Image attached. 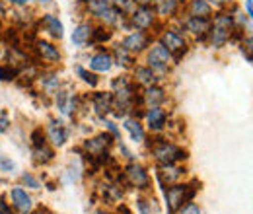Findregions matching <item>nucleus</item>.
<instances>
[{
    "mask_svg": "<svg viewBox=\"0 0 253 214\" xmlns=\"http://www.w3.org/2000/svg\"><path fill=\"white\" fill-rule=\"evenodd\" d=\"M111 95H113V107H119L117 115H125L126 111H132L136 105H140V93L138 86L128 78V76H119L111 82Z\"/></svg>",
    "mask_w": 253,
    "mask_h": 214,
    "instance_id": "nucleus-1",
    "label": "nucleus"
},
{
    "mask_svg": "<svg viewBox=\"0 0 253 214\" xmlns=\"http://www.w3.org/2000/svg\"><path fill=\"white\" fill-rule=\"evenodd\" d=\"M236 22H234V16L230 12H218L212 20H211V28H209V43L214 47V49H220L224 47L236 33Z\"/></svg>",
    "mask_w": 253,
    "mask_h": 214,
    "instance_id": "nucleus-2",
    "label": "nucleus"
},
{
    "mask_svg": "<svg viewBox=\"0 0 253 214\" xmlns=\"http://www.w3.org/2000/svg\"><path fill=\"white\" fill-rule=\"evenodd\" d=\"M148 150L154 156L158 166H162V164H179V162L187 160V150H183L175 142H171L168 138H160V136L150 138Z\"/></svg>",
    "mask_w": 253,
    "mask_h": 214,
    "instance_id": "nucleus-3",
    "label": "nucleus"
},
{
    "mask_svg": "<svg viewBox=\"0 0 253 214\" xmlns=\"http://www.w3.org/2000/svg\"><path fill=\"white\" fill-rule=\"evenodd\" d=\"M197 195V187L195 183H173L164 187V197H166V205H168V211L169 214H177V211L191 203Z\"/></svg>",
    "mask_w": 253,
    "mask_h": 214,
    "instance_id": "nucleus-4",
    "label": "nucleus"
},
{
    "mask_svg": "<svg viewBox=\"0 0 253 214\" xmlns=\"http://www.w3.org/2000/svg\"><path fill=\"white\" fill-rule=\"evenodd\" d=\"M86 4V10L97 18L105 28H111V26H117L125 14H121L117 8H113L107 0H84Z\"/></svg>",
    "mask_w": 253,
    "mask_h": 214,
    "instance_id": "nucleus-5",
    "label": "nucleus"
},
{
    "mask_svg": "<svg viewBox=\"0 0 253 214\" xmlns=\"http://www.w3.org/2000/svg\"><path fill=\"white\" fill-rule=\"evenodd\" d=\"M156 12L152 6H134L128 16V28L136 31H148L156 26Z\"/></svg>",
    "mask_w": 253,
    "mask_h": 214,
    "instance_id": "nucleus-6",
    "label": "nucleus"
},
{
    "mask_svg": "<svg viewBox=\"0 0 253 214\" xmlns=\"http://www.w3.org/2000/svg\"><path fill=\"white\" fill-rule=\"evenodd\" d=\"M160 43L171 53L173 61H179L189 49L187 39L183 37V33L179 30H164V33L160 35Z\"/></svg>",
    "mask_w": 253,
    "mask_h": 214,
    "instance_id": "nucleus-7",
    "label": "nucleus"
},
{
    "mask_svg": "<svg viewBox=\"0 0 253 214\" xmlns=\"http://www.w3.org/2000/svg\"><path fill=\"white\" fill-rule=\"evenodd\" d=\"M173 62V57H171V53L162 45V43H154L150 49H148V53H146V66H150L156 74H162V72H166L168 68H169V64Z\"/></svg>",
    "mask_w": 253,
    "mask_h": 214,
    "instance_id": "nucleus-8",
    "label": "nucleus"
},
{
    "mask_svg": "<svg viewBox=\"0 0 253 214\" xmlns=\"http://www.w3.org/2000/svg\"><path fill=\"white\" fill-rule=\"evenodd\" d=\"M123 179H125L130 187L140 189V191H146V189L150 187V175H148V171H146L140 164H136V162L126 164L125 171H123Z\"/></svg>",
    "mask_w": 253,
    "mask_h": 214,
    "instance_id": "nucleus-9",
    "label": "nucleus"
},
{
    "mask_svg": "<svg viewBox=\"0 0 253 214\" xmlns=\"http://www.w3.org/2000/svg\"><path fill=\"white\" fill-rule=\"evenodd\" d=\"M150 35L146 33V31H132V33H128L125 39H123V43H121V47L126 49L128 53H132V55H138V53H142L144 49H148L150 47Z\"/></svg>",
    "mask_w": 253,
    "mask_h": 214,
    "instance_id": "nucleus-10",
    "label": "nucleus"
},
{
    "mask_svg": "<svg viewBox=\"0 0 253 214\" xmlns=\"http://www.w3.org/2000/svg\"><path fill=\"white\" fill-rule=\"evenodd\" d=\"M156 175H158L160 183L168 187V185L179 183L185 177V168H181L177 164H162V166H158Z\"/></svg>",
    "mask_w": 253,
    "mask_h": 214,
    "instance_id": "nucleus-11",
    "label": "nucleus"
},
{
    "mask_svg": "<svg viewBox=\"0 0 253 214\" xmlns=\"http://www.w3.org/2000/svg\"><path fill=\"white\" fill-rule=\"evenodd\" d=\"M33 51H35V57L39 61L49 62V64H57V62H61V59H63L59 47H55L53 43L43 41V39H39V41L33 43Z\"/></svg>",
    "mask_w": 253,
    "mask_h": 214,
    "instance_id": "nucleus-12",
    "label": "nucleus"
},
{
    "mask_svg": "<svg viewBox=\"0 0 253 214\" xmlns=\"http://www.w3.org/2000/svg\"><path fill=\"white\" fill-rule=\"evenodd\" d=\"M8 197H10V203H12V207H14L18 213H22V214H30V213H32L33 199L30 197V193H28L26 189H22V187H14V189H10Z\"/></svg>",
    "mask_w": 253,
    "mask_h": 214,
    "instance_id": "nucleus-13",
    "label": "nucleus"
},
{
    "mask_svg": "<svg viewBox=\"0 0 253 214\" xmlns=\"http://www.w3.org/2000/svg\"><path fill=\"white\" fill-rule=\"evenodd\" d=\"M166 101V90L158 86V84H152L148 88H142L140 93V105H146V107H162Z\"/></svg>",
    "mask_w": 253,
    "mask_h": 214,
    "instance_id": "nucleus-14",
    "label": "nucleus"
},
{
    "mask_svg": "<svg viewBox=\"0 0 253 214\" xmlns=\"http://www.w3.org/2000/svg\"><path fill=\"white\" fill-rule=\"evenodd\" d=\"M209 28H211V18L187 16V18L183 20V30L187 31V33H191V35H195V37H199V39L207 37Z\"/></svg>",
    "mask_w": 253,
    "mask_h": 214,
    "instance_id": "nucleus-15",
    "label": "nucleus"
},
{
    "mask_svg": "<svg viewBox=\"0 0 253 214\" xmlns=\"http://www.w3.org/2000/svg\"><path fill=\"white\" fill-rule=\"evenodd\" d=\"M90 101H92L94 113L97 117H101V119H105V115H109L115 109L113 107V95L107 92H95Z\"/></svg>",
    "mask_w": 253,
    "mask_h": 214,
    "instance_id": "nucleus-16",
    "label": "nucleus"
},
{
    "mask_svg": "<svg viewBox=\"0 0 253 214\" xmlns=\"http://www.w3.org/2000/svg\"><path fill=\"white\" fill-rule=\"evenodd\" d=\"M45 136H47V140H49L55 148H61V146H64V142H66V138H68V130H66V127H64L61 121L51 119L49 125H47Z\"/></svg>",
    "mask_w": 253,
    "mask_h": 214,
    "instance_id": "nucleus-17",
    "label": "nucleus"
},
{
    "mask_svg": "<svg viewBox=\"0 0 253 214\" xmlns=\"http://www.w3.org/2000/svg\"><path fill=\"white\" fill-rule=\"evenodd\" d=\"M144 121L152 132H162L168 127V113L162 107H148V111L144 113Z\"/></svg>",
    "mask_w": 253,
    "mask_h": 214,
    "instance_id": "nucleus-18",
    "label": "nucleus"
},
{
    "mask_svg": "<svg viewBox=\"0 0 253 214\" xmlns=\"http://www.w3.org/2000/svg\"><path fill=\"white\" fill-rule=\"evenodd\" d=\"M132 82L140 88H148L158 82V74L150 66H134L132 68Z\"/></svg>",
    "mask_w": 253,
    "mask_h": 214,
    "instance_id": "nucleus-19",
    "label": "nucleus"
},
{
    "mask_svg": "<svg viewBox=\"0 0 253 214\" xmlns=\"http://www.w3.org/2000/svg\"><path fill=\"white\" fill-rule=\"evenodd\" d=\"M39 26H41L43 31H47L53 39H63L64 37L63 22H61L57 16H53V14H45V16L39 20Z\"/></svg>",
    "mask_w": 253,
    "mask_h": 214,
    "instance_id": "nucleus-20",
    "label": "nucleus"
},
{
    "mask_svg": "<svg viewBox=\"0 0 253 214\" xmlns=\"http://www.w3.org/2000/svg\"><path fill=\"white\" fill-rule=\"evenodd\" d=\"M90 68L94 72H109L113 68V55L107 51H97L90 57Z\"/></svg>",
    "mask_w": 253,
    "mask_h": 214,
    "instance_id": "nucleus-21",
    "label": "nucleus"
},
{
    "mask_svg": "<svg viewBox=\"0 0 253 214\" xmlns=\"http://www.w3.org/2000/svg\"><path fill=\"white\" fill-rule=\"evenodd\" d=\"M181 0H154L152 8L158 18H173L179 12Z\"/></svg>",
    "mask_w": 253,
    "mask_h": 214,
    "instance_id": "nucleus-22",
    "label": "nucleus"
},
{
    "mask_svg": "<svg viewBox=\"0 0 253 214\" xmlns=\"http://www.w3.org/2000/svg\"><path fill=\"white\" fill-rule=\"evenodd\" d=\"M55 101H57V107L61 109L63 115H72L76 111V97L72 93L64 92V90H57L55 92Z\"/></svg>",
    "mask_w": 253,
    "mask_h": 214,
    "instance_id": "nucleus-23",
    "label": "nucleus"
},
{
    "mask_svg": "<svg viewBox=\"0 0 253 214\" xmlns=\"http://www.w3.org/2000/svg\"><path fill=\"white\" fill-rule=\"evenodd\" d=\"M123 127H125V130L128 132V136H130V140H132V142L140 144V142H144V140H146V130H144L142 123L138 121V119L128 117V119H125Z\"/></svg>",
    "mask_w": 253,
    "mask_h": 214,
    "instance_id": "nucleus-24",
    "label": "nucleus"
},
{
    "mask_svg": "<svg viewBox=\"0 0 253 214\" xmlns=\"http://www.w3.org/2000/svg\"><path fill=\"white\" fill-rule=\"evenodd\" d=\"M92 31H94V26L84 22L80 26H76L74 31H72V43L76 47H86L90 41H92Z\"/></svg>",
    "mask_w": 253,
    "mask_h": 214,
    "instance_id": "nucleus-25",
    "label": "nucleus"
},
{
    "mask_svg": "<svg viewBox=\"0 0 253 214\" xmlns=\"http://www.w3.org/2000/svg\"><path fill=\"white\" fill-rule=\"evenodd\" d=\"M189 16L211 18V16H212V4H211V0H191L189 2Z\"/></svg>",
    "mask_w": 253,
    "mask_h": 214,
    "instance_id": "nucleus-26",
    "label": "nucleus"
},
{
    "mask_svg": "<svg viewBox=\"0 0 253 214\" xmlns=\"http://www.w3.org/2000/svg\"><path fill=\"white\" fill-rule=\"evenodd\" d=\"M111 55H113V64H119L121 68H134V55L123 49L121 45H117Z\"/></svg>",
    "mask_w": 253,
    "mask_h": 214,
    "instance_id": "nucleus-27",
    "label": "nucleus"
},
{
    "mask_svg": "<svg viewBox=\"0 0 253 214\" xmlns=\"http://www.w3.org/2000/svg\"><path fill=\"white\" fill-rule=\"evenodd\" d=\"M53 158H55V152H53V148L49 144H43V146L33 148V160H35V164H49V162H53Z\"/></svg>",
    "mask_w": 253,
    "mask_h": 214,
    "instance_id": "nucleus-28",
    "label": "nucleus"
},
{
    "mask_svg": "<svg viewBox=\"0 0 253 214\" xmlns=\"http://www.w3.org/2000/svg\"><path fill=\"white\" fill-rule=\"evenodd\" d=\"M136 209L140 214H158L154 199H146V197H138L136 199Z\"/></svg>",
    "mask_w": 253,
    "mask_h": 214,
    "instance_id": "nucleus-29",
    "label": "nucleus"
},
{
    "mask_svg": "<svg viewBox=\"0 0 253 214\" xmlns=\"http://www.w3.org/2000/svg\"><path fill=\"white\" fill-rule=\"evenodd\" d=\"M76 74L80 76V80H82V82L90 84L92 88H95V86H97V82H99L94 72H90V70H86V68H82V66H76Z\"/></svg>",
    "mask_w": 253,
    "mask_h": 214,
    "instance_id": "nucleus-30",
    "label": "nucleus"
},
{
    "mask_svg": "<svg viewBox=\"0 0 253 214\" xmlns=\"http://www.w3.org/2000/svg\"><path fill=\"white\" fill-rule=\"evenodd\" d=\"M111 39V31L105 26H99V28H94L92 31V41L95 43H103V41H109Z\"/></svg>",
    "mask_w": 253,
    "mask_h": 214,
    "instance_id": "nucleus-31",
    "label": "nucleus"
},
{
    "mask_svg": "<svg viewBox=\"0 0 253 214\" xmlns=\"http://www.w3.org/2000/svg\"><path fill=\"white\" fill-rule=\"evenodd\" d=\"M18 76V70L12 64H0V80L2 82H12Z\"/></svg>",
    "mask_w": 253,
    "mask_h": 214,
    "instance_id": "nucleus-32",
    "label": "nucleus"
},
{
    "mask_svg": "<svg viewBox=\"0 0 253 214\" xmlns=\"http://www.w3.org/2000/svg\"><path fill=\"white\" fill-rule=\"evenodd\" d=\"M0 171L4 173H14L16 171V162L8 156H0Z\"/></svg>",
    "mask_w": 253,
    "mask_h": 214,
    "instance_id": "nucleus-33",
    "label": "nucleus"
},
{
    "mask_svg": "<svg viewBox=\"0 0 253 214\" xmlns=\"http://www.w3.org/2000/svg\"><path fill=\"white\" fill-rule=\"evenodd\" d=\"M43 144H47V136H45L43 128H35L32 132V146L37 148V146H43Z\"/></svg>",
    "mask_w": 253,
    "mask_h": 214,
    "instance_id": "nucleus-34",
    "label": "nucleus"
},
{
    "mask_svg": "<svg viewBox=\"0 0 253 214\" xmlns=\"http://www.w3.org/2000/svg\"><path fill=\"white\" fill-rule=\"evenodd\" d=\"M22 181L28 185L30 189H41V183H39V179H37L35 175H32V173H24V175H22Z\"/></svg>",
    "mask_w": 253,
    "mask_h": 214,
    "instance_id": "nucleus-35",
    "label": "nucleus"
},
{
    "mask_svg": "<svg viewBox=\"0 0 253 214\" xmlns=\"http://www.w3.org/2000/svg\"><path fill=\"white\" fill-rule=\"evenodd\" d=\"M103 123H105V128H107V132H109V134H111L115 140H121V130L117 128V125H115L113 121H107V119H105Z\"/></svg>",
    "mask_w": 253,
    "mask_h": 214,
    "instance_id": "nucleus-36",
    "label": "nucleus"
},
{
    "mask_svg": "<svg viewBox=\"0 0 253 214\" xmlns=\"http://www.w3.org/2000/svg\"><path fill=\"white\" fill-rule=\"evenodd\" d=\"M242 53L246 55L248 53V62H252V35H248V37H244V41H242Z\"/></svg>",
    "mask_w": 253,
    "mask_h": 214,
    "instance_id": "nucleus-37",
    "label": "nucleus"
},
{
    "mask_svg": "<svg viewBox=\"0 0 253 214\" xmlns=\"http://www.w3.org/2000/svg\"><path fill=\"white\" fill-rule=\"evenodd\" d=\"M179 214H201V209L191 201V203H187V205H183L179 211H177Z\"/></svg>",
    "mask_w": 253,
    "mask_h": 214,
    "instance_id": "nucleus-38",
    "label": "nucleus"
},
{
    "mask_svg": "<svg viewBox=\"0 0 253 214\" xmlns=\"http://www.w3.org/2000/svg\"><path fill=\"white\" fill-rule=\"evenodd\" d=\"M8 128H10V119H8V115L0 109V134L8 132Z\"/></svg>",
    "mask_w": 253,
    "mask_h": 214,
    "instance_id": "nucleus-39",
    "label": "nucleus"
},
{
    "mask_svg": "<svg viewBox=\"0 0 253 214\" xmlns=\"http://www.w3.org/2000/svg\"><path fill=\"white\" fill-rule=\"evenodd\" d=\"M0 214H14L12 213V207L4 199H0Z\"/></svg>",
    "mask_w": 253,
    "mask_h": 214,
    "instance_id": "nucleus-40",
    "label": "nucleus"
},
{
    "mask_svg": "<svg viewBox=\"0 0 253 214\" xmlns=\"http://www.w3.org/2000/svg\"><path fill=\"white\" fill-rule=\"evenodd\" d=\"M12 6H18V8H24V6H28V2L30 0H8Z\"/></svg>",
    "mask_w": 253,
    "mask_h": 214,
    "instance_id": "nucleus-41",
    "label": "nucleus"
},
{
    "mask_svg": "<svg viewBox=\"0 0 253 214\" xmlns=\"http://www.w3.org/2000/svg\"><path fill=\"white\" fill-rule=\"evenodd\" d=\"M134 2V6H152L154 4V0H132Z\"/></svg>",
    "mask_w": 253,
    "mask_h": 214,
    "instance_id": "nucleus-42",
    "label": "nucleus"
},
{
    "mask_svg": "<svg viewBox=\"0 0 253 214\" xmlns=\"http://www.w3.org/2000/svg\"><path fill=\"white\" fill-rule=\"evenodd\" d=\"M246 12H248V18H252V16H253V4H252V0H246Z\"/></svg>",
    "mask_w": 253,
    "mask_h": 214,
    "instance_id": "nucleus-43",
    "label": "nucleus"
},
{
    "mask_svg": "<svg viewBox=\"0 0 253 214\" xmlns=\"http://www.w3.org/2000/svg\"><path fill=\"white\" fill-rule=\"evenodd\" d=\"M119 214H132V213L128 211V207H125V205H121V207H119Z\"/></svg>",
    "mask_w": 253,
    "mask_h": 214,
    "instance_id": "nucleus-44",
    "label": "nucleus"
},
{
    "mask_svg": "<svg viewBox=\"0 0 253 214\" xmlns=\"http://www.w3.org/2000/svg\"><path fill=\"white\" fill-rule=\"evenodd\" d=\"M214 2H216V4H220V6H230L234 0H214Z\"/></svg>",
    "mask_w": 253,
    "mask_h": 214,
    "instance_id": "nucleus-45",
    "label": "nucleus"
},
{
    "mask_svg": "<svg viewBox=\"0 0 253 214\" xmlns=\"http://www.w3.org/2000/svg\"><path fill=\"white\" fill-rule=\"evenodd\" d=\"M30 214H49V211H45V209H37V211H32Z\"/></svg>",
    "mask_w": 253,
    "mask_h": 214,
    "instance_id": "nucleus-46",
    "label": "nucleus"
},
{
    "mask_svg": "<svg viewBox=\"0 0 253 214\" xmlns=\"http://www.w3.org/2000/svg\"><path fill=\"white\" fill-rule=\"evenodd\" d=\"M37 2H39V4H49L51 0H37Z\"/></svg>",
    "mask_w": 253,
    "mask_h": 214,
    "instance_id": "nucleus-47",
    "label": "nucleus"
},
{
    "mask_svg": "<svg viewBox=\"0 0 253 214\" xmlns=\"http://www.w3.org/2000/svg\"><path fill=\"white\" fill-rule=\"evenodd\" d=\"M103 214H105V213H103Z\"/></svg>",
    "mask_w": 253,
    "mask_h": 214,
    "instance_id": "nucleus-48",
    "label": "nucleus"
}]
</instances>
